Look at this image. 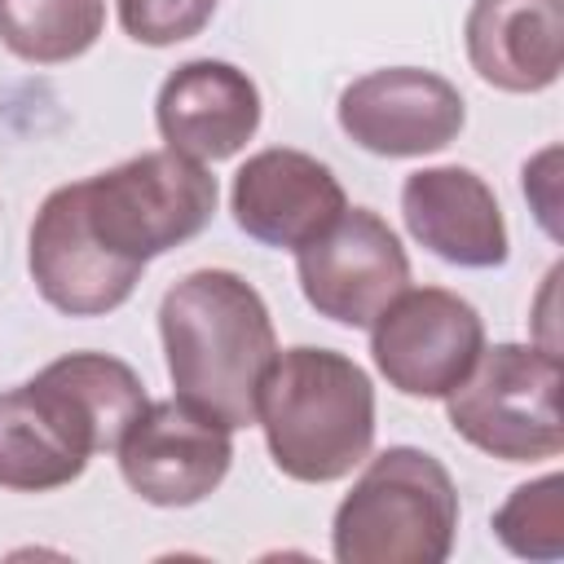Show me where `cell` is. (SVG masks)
<instances>
[{"label":"cell","mask_w":564,"mask_h":564,"mask_svg":"<svg viewBox=\"0 0 564 564\" xmlns=\"http://www.w3.org/2000/svg\"><path fill=\"white\" fill-rule=\"evenodd\" d=\"M79 189L93 234L119 260H132L141 269L154 256L198 238L212 225L220 198L216 176L198 159H185L167 145L97 172L79 181Z\"/></svg>","instance_id":"obj_4"},{"label":"cell","mask_w":564,"mask_h":564,"mask_svg":"<svg viewBox=\"0 0 564 564\" xmlns=\"http://www.w3.org/2000/svg\"><path fill=\"white\" fill-rule=\"evenodd\" d=\"M454 436L502 463H542L564 449L560 357L542 344L480 348L467 379L445 397Z\"/></svg>","instance_id":"obj_5"},{"label":"cell","mask_w":564,"mask_h":564,"mask_svg":"<svg viewBox=\"0 0 564 564\" xmlns=\"http://www.w3.org/2000/svg\"><path fill=\"white\" fill-rule=\"evenodd\" d=\"M295 278L317 317L366 330L410 286V256L379 212L344 207L326 234L295 251Z\"/></svg>","instance_id":"obj_7"},{"label":"cell","mask_w":564,"mask_h":564,"mask_svg":"<svg viewBox=\"0 0 564 564\" xmlns=\"http://www.w3.org/2000/svg\"><path fill=\"white\" fill-rule=\"evenodd\" d=\"M154 123L167 150L216 163L234 159L260 128V88L247 70L220 57L181 62L154 97Z\"/></svg>","instance_id":"obj_13"},{"label":"cell","mask_w":564,"mask_h":564,"mask_svg":"<svg viewBox=\"0 0 564 564\" xmlns=\"http://www.w3.org/2000/svg\"><path fill=\"white\" fill-rule=\"evenodd\" d=\"M26 392L84 458L115 449L150 405L141 375L110 352H66L26 379Z\"/></svg>","instance_id":"obj_14"},{"label":"cell","mask_w":564,"mask_h":564,"mask_svg":"<svg viewBox=\"0 0 564 564\" xmlns=\"http://www.w3.org/2000/svg\"><path fill=\"white\" fill-rule=\"evenodd\" d=\"M485 348V317L445 286H405L370 322V357L388 388L419 401H445Z\"/></svg>","instance_id":"obj_6"},{"label":"cell","mask_w":564,"mask_h":564,"mask_svg":"<svg viewBox=\"0 0 564 564\" xmlns=\"http://www.w3.org/2000/svg\"><path fill=\"white\" fill-rule=\"evenodd\" d=\"M494 538L520 560H560L564 555V476L546 471L507 494L494 511Z\"/></svg>","instance_id":"obj_18"},{"label":"cell","mask_w":564,"mask_h":564,"mask_svg":"<svg viewBox=\"0 0 564 564\" xmlns=\"http://www.w3.org/2000/svg\"><path fill=\"white\" fill-rule=\"evenodd\" d=\"M458 538V489L445 463L414 445L366 458L330 520L339 564H441Z\"/></svg>","instance_id":"obj_3"},{"label":"cell","mask_w":564,"mask_h":564,"mask_svg":"<svg viewBox=\"0 0 564 564\" xmlns=\"http://www.w3.org/2000/svg\"><path fill=\"white\" fill-rule=\"evenodd\" d=\"M159 339L176 397L216 423L251 427L278 357L264 295L234 269H194L163 291Z\"/></svg>","instance_id":"obj_1"},{"label":"cell","mask_w":564,"mask_h":564,"mask_svg":"<svg viewBox=\"0 0 564 564\" xmlns=\"http://www.w3.org/2000/svg\"><path fill=\"white\" fill-rule=\"evenodd\" d=\"M26 264H31V282L44 295V304H53L66 317H106L119 304H128V295L141 282V264L119 260L88 225L84 212V189L79 181L57 185L35 220H31V238H26Z\"/></svg>","instance_id":"obj_9"},{"label":"cell","mask_w":564,"mask_h":564,"mask_svg":"<svg viewBox=\"0 0 564 564\" xmlns=\"http://www.w3.org/2000/svg\"><path fill=\"white\" fill-rule=\"evenodd\" d=\"M256 423L282 476L330 485L375 449V383L348 352L300 344L273 357Z\"/></svg>","instance_id":"obj_2"},{"label":"cell","mask_w":564,"mask_h":564,"mask_svg":"<svg viewBox=\"0 0 564 564\" xmlns=\"http://www.w3.org/2000/svg\"><path fill=\"white\" fill-rule=\"evenodd\" d=\"M106 31V0H0V44L35 66L84 57Z\"/></svg>","instance_id":"obj_17"},{"label":"cell","mask_w":564,"mask_h":564,"mask_svg":"<svg viewBox=\"0 0 564 564\" xmlns=\"http://www.w3.org/2000/svg\"><path fill=\"white\" fill-rule=\"evenodd\" d=\"M119 476L150 507H194L220 489L234 463V436L212 414L172 401H150L123 432Z\"/></svg>","instance_id":"obj_8"},{"label":"cell","mask_w":564,"mask_h":564,"mask_svg":"<svg viewBox=\"0 0 564 564\" xmlns=\"http://www.w3.org/2000/svg\"><path fill=\"white\" fill-rule=\"evenodd\" d=\"M555 159H560V150L551 145L533 163H524V198L533 203V212H538V220L551 238H560V225H555Z\"/></svg>","instance_id":"obj_20"},{"label":"cell","mask_w":564,"mask_h":564,"mask_svg":"<svg viewBox=\"0 0 564 564\" xmlns=\"http://www.w3.org/2000/svg\"><path fill=\"white\" fill-rule=\"evenodd\" d=\"M119 4V26L128 40L145 48H167L181 40H194L220 0H115Z\"/></svg>","instance_id":"obj_19"},{"label":"cell","mask_w":564,"mask_h":564,"mask_svg":"<svg viewBox=\"0 0 564 564\" xmlns=\"http://www.w3.org/2000/svg\"><path fill=\"white\" fill-rule=\"evenodd\" d=\"M335 119L352 145L379 159H423L458 141L467 123L463 93L423 66H383L339 93Z\"/></svg>","instance_id":"obj_10"},{"label":"cell","mask_w":564,"mask_h":564,"mask_svg":"<svg viewBox=\"0 0 564 564\" xmlns=\"http://www.w3.org/2000/svg\"><path fill=\"white\" fill-rule=\"evenodd\" d=\"M401 220L419 247L458 269H498L511 256L502 207L471 167H419L401 185Z\"/></svg>","instance_id":"obj_12"},{"label":"cell","mask_w":564,"mask_h":564,"mask_svg":"<svg viewBox=\"0 0 564 564\" xmlns=\"http://www.w3.org/2000/svg\"><path fill=\"white\" fill-rule=\"evenodd\" d=\"M348 207L339 176L304 150L269 145L256 150L229 185L234 225L273 251H300L317 234H326Z\"/></svg>","instance_id":"obj_11"},{"label":"cell","mask_w":564,"mask_h":564,"mask_svg":"<svg viewBox=\"0 0 564 564\" xmlns=\"http://www.w3.org/2000/svg\"><path fill=\"white\" fill-rule=\"evenodd\" d=\"M463 44L489 88L542 93L564 70V0H471Z\"/></svg>","instance_id":"obj_15"},{"label":"cell","mask_w":564,"mask_h":564,"mask_svg":"<svg viewBox=\"0 0 564 564\" xmlns=\"http://www.w3.org/2000/svg\"><path fill=\"white\" fill-rule=\"evenodd\" d=\"M88 458L44 419L26 383L0 392V489L48 494L79 480Z\"/></svg>","instance_id":"obj_16"}]
</instances>
